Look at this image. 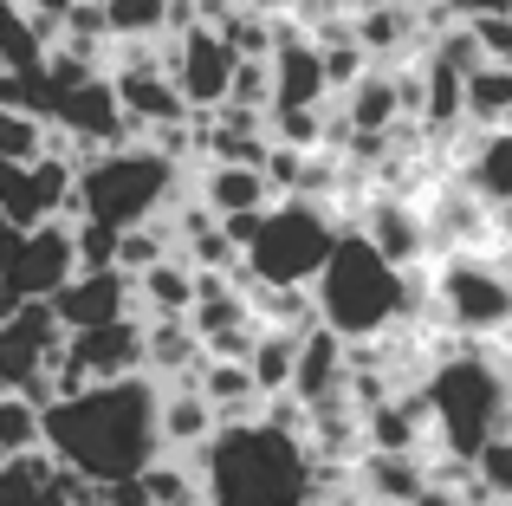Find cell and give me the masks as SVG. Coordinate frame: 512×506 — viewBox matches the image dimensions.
I'll return each mask as SVG.
<instances>
[{
    "instance_id": "obj_1",
    "label": "cell",
    "mask_w": 512,
    "mask_h": 506,
    "mask_svg": "<svg viewBox=\"0 0 512 506\" xmlns=\"http://www.w3.org/2000/svg\"><path fill=\"white\" fill-rule=\"evenodd\" d=\"M39 448L52 468L78 474L91 487L137 481L163 448H156V383L124 377V383H91L39 416Z\"/></svg>"
},
{
    "instance_id": "obj_2",
    "label": "cell",
    "mask_w": 512,
    "mask_h": 506,
    "mask_svg": "<svg viewBox=\"0 0 512 506\" xmlns=\"http://www.w3.org/2000/svg\"><path fill=\"white\" fill-rule=\"evenodd\" d=\"M312 312H318V331H331L338 344H376L383 331L396 325H422L428 312V279L422 266L415 273H396L363 234H338L325 273L312 279Z\"/></svg>"
},
{
    "instance_id": "obj_3",
    "label": "cell",
    "mask_w": 512,
    "mask_h": 506,
    "mask_svg": "<svg viewBox=\"0 0 512 506\" xmlns=\"http://www.w3.org/2000/svg\"><path fill=\"white\" fill-rule=\"evenodd\" d=\"M435 448L454 461H474L493 435H512V364L493 344H454L422 377Z\"/></svg>"
},
{
    "instance_id": "obj_4",
    "label": "cell",
    "mask_w": 512,
    "mask_h": 506,
    "mask_svg": "<svg viewBox=\"0 0 512 506\" xmlns=\"http://www.w3.org/2000/svg\"><path fill=\"white\" fill-rule=\"evenodd\" d=\"M201 506H305L312 494V455L286 435L260 429H214V442L195 455Z\"/></svg>"
},
{
    "instance_id": "obj_5",
    "label": "cell",
    "mask_w": 512,
    "mask_h": 506,
    "mask_svg": "<svg viewBox=\"0 0 512 506\" xmlns=\"http://www.w3.org/2000/svg\"><path fill=\"white\" fill-rule=\"evenodd\" d=\"M175 202H188V169L163 163L150 143H117L72 169V221H98L111 234L163 221Z\"/></svg>"
},
{
    "instance_id": "obj_6",
    "label": "cell",
    "mask_w": 512,
    "mask_h": 506,
    "mask_svg": "<svg viewBox=\"0 0 512 506\" xmlns=\"http://www.w3.org/2000/svg\"><path fill=\"white\" fill-rule=\"evenodd\" d=\"M338 234H344V221L331 215L325 202L286 195V202H273L260 215V228H253L247 253H240V266L227 279H234L240 292L247 286H299V292H312V279L325 273Z\"/></svg>"
},
{
    "instance_id": "obj_7",
    "label": "cell",
    "mask_w": 512,
    "mask_h": 506,
    "mask_svg": "<svg viewBox=\"0 0 512 506\" xmlns=\"http://www.w3.org/2000/svg\"><path fill=\"white\" fill-rule=\"evenodd\" d=\"M428 312L461 344H493L512 331V273L487 253H441L428 279Z\"/></svg>"
},
{
    "instance_id": "obj_8",
    "label": "cell",
    "mask_w": 512,
    "mask_h": 506,
    "mask_svg": "<svg viewBox=\"0 0 512 506\" xmlns=\"http://www.w3.org/2000/svg\"><path fill=\"white\" fill-rule=\"evenodd\" d=\"M72 273H78L72 228H65V221H46V228L20 234V247H13L7 266H0V286H7L13 299H52Z\"/></svg>"
},
{
    "instance_id": "obj_9",
    "label": "cell",
    "mask_w": 512,
    "mask_h": 506,
    "mask_svg": "<svg viewBox=\"0 0 512 506\" xmlns=\"http://www.w3.org/2000/svg\"><path fill=\"white\" fill-rule=\"evenodd\" d=\"M350 234H363L376 253H383L396 273H415L428 260V228H422V208L402 202V195H363V208L350 215Z\"/></svg>"
},
{
    "instance_id": "obj_10",
    "label": "cell",
    "mask_w": 512,
    "mask_h": 506,
    "mask_svg": "<svg viewBox=\"0 0 512 506\" xmlns=\"http://www.w3.org/2000/svg\"><path fill=\"white\" fill-rule=\"evenodd\" d=\"M46 305H52V318H59L65 338H72V331L117 325V318H137V305H130V279L117 273V266H104V273H72Z\"/></svg>"
},
{
    "instance_id": "obj_11",
    "label": "cell",
    "mask_w": 512,
    "mask_h": 506,
    "mask_svg": "<svg viewBox=\"0 0 512 506\" xmlns=\"http://www.w3.org/2000/svg\"><path fill=\"white\" fill-rule=\"evenodd\" d=\"M363 448H370V455H428V448H435L428 396L402 390V396H389V403L363 409Z\"/></svg>"
},
{
    "instance_id": "obj_12",
    "label": "cell",
    "mask_w": 512,
    "mask_h": 506,
    "mask_svg": "<svg viewBox=\"0 0 512 506\" xmlns=\"http://www.w3.org/2000/svg\"><path fill=\"white\" fill-rule=\"evenodd\" d=\"M461 182L487 215H512V130H474L461 150Z\"/></svg>"
},
{
    "instance_id": "obj_13",
    "label": "cell",
    "mask_w": 512,
    "mask_h": 506,
    "mask_svg": "<svg viewBox=\"0 0 512 506\" xmlns=\"http://www.w3.org/2000/svg\"><path fill=\"white\" fill-rule=\"evenodd\" d=\"M331 117L344 124V137H389V130L402 124V72L396 65H370L338 98Z\"/></svg>"
},
{
    "instance_id": "obj_14",
    "label": "cell",
    "mask_w": 512,
    "mask_h": 506,
    "mask_svg": "<svg viewBox=\"0 0 512 506\" xmlns=\"http://www.w3.org/2000/svg\"><path fill=\"white\" fill-rule=\"evenodd\" d=\"M266 72H273V111H325V59H318V46L305 33L279 39L273 59H266Z\"/></svg>"
},
{
    "instance_id": "obj_15",
    "label": "cell",
    "mask_w": 512,
    "mask_h": 506,
    "mask_svg": "<svg viewBox=\"0 0 512 506\" xmlns=\"http://www.w3.org/2000/svg\"><path fill=\"white\" fill-rule=\"evenodd\" d=\"M188 202H201L214 221H227V215H266V208H273V189H266L260 169L195 163L188 169Z\"/></svg>"
},
{
    "instance_id": "obj_16",
    "label": "cell",
    "mask_w": 512,
    "mask_h": 506,
    "mask_svg": "<svg viewBox=\"0 0 512 506\" xmlns=\"http://www.w3.org/2000/svg\"><path fill=\"white\" fill-rule=\"evenodd\" d=\"M208 442H214V409L195 396V383L156 390V448L175 461H195Z\"/></svg>"
},
{
    "instance_id": "obj_17",
    "label": "cell",
    "mask_w": 512,
    "mask_h": 506,
    "mask_svg": "<svg viewBox=\"0 0 512 506\" xmlns=\"http://www.w3.org/2000/svg\"><path fill=\"white\" fill-rule=\"evenodd\" d=\"M350 494L370 500V506H409L415 494H422V455H370L363 448L357 461H350Z\"/></svg>"
},
{
    "instance_id": "obj_18",
    "label": "cell",
    "mask_w": 512,
    "mask_h": 506,
    "mask_svg": "<svg viewBox=\"0 0 512 506\" xmlns=\"http://www.w3.org/2000/svg\"><path fill=\"white\" fill-rule=\"evenodd\" d=\"M344 396V344L331 331H305L299 338V364H292V403L299 409H325Z\"/></svg>"
},
{
    "instance_id": "obj_19",
    "label": "cell",
    "mask_w": 512,
    "mask_h": 506,
    "mask_svg": "<svg viewBox=\"0 0 512 506\" xmlns=\"http://www.w3.org/2000/svg\"><path fill=\"white\" fill-rule=\"evenodd\" d=\"M130 305H137V318H188V305H195V273H188L182 260L150 266V273L130 279Z\"/></svg>"
},
{
    "instance_id": "obj_20",
    "label": "cell",
    "mask_w": 512,
    "mask_h": 506,
    "mask_svg": "<svg viewBox=\"0 0 512 506\" xmlns=\"http://www.w3.org/2000/svg\"><path fill=\"white\" fill-rule=\"evenodd\" d=\"M292 364H299V331H260L247 351V377L260 390V403L292 396Z\"/></svg>"
},
{
    "instance_id": "obj_21",
    "label": "cell",
    "mask_w": 512,
    "mask_h": 506,
    "mask_svg": "<svg viewBox=\"0 0 512 506\" xmlns=\"http://www.w3.org/2000/svg\"><path fill=\"white\" fill-rule=\"evenodd\" d=\"M175 260V234H169V221H143V228H124L117 234V273L124 279H137V273H150V266H163Z\"/></svg>"
},
{
    "instance_id": "obj_22",
    "label": "cell",
    "mask_w": 512,
    "mask_h": 506,
    "mask_svg": "<svg viewBox=\"0 0 512 506\" xmlns=\"http://www.w3.org/2000/svg\"><path fill=\"white\" fill-rule=\"evenodd\" d=\"M163 13L169 0H104V33L117 39H163Z\"/></svg>"
},
{
    "instance_id": "obj_23",
    "label": "cell",
    "mask_w": 512,
    "mask_h": 506,
    "mask_svg": "<svg viewBox=\"0 0 512 506\" xmlns=\"http://www.w3.org/2000/svg\"><path fill=\"white\" fill-rule=\"evenodd\" d=\"M46 156V124L26 111H0V163H39Z\"/></svg>"
},
{
    "instance_id": "obj_24",
    "label": "cell",
    "mask_w": 512,
    "mask_h": 506,
    "mask_svg": "<svg viewBox=\"0 0 512 506\" xmlns=\"http://www.w3.org/2000/svg\"><path fill=\"white\" fill-rule=\"evenodd\" d=\"M33 448H39V409L20 396H0V461L33 455Z\"/></svg>"
},
{
    "instance_id": "obj_25",
    "label": "cell",
    "mask_w": 512,
    "mask_h": 506,
    "mask_svg": "<svg viewBox=\"0 0 512 506\" xmlns=\"http://www.w3.org/2000/svg\"><path fill=\"white\" fill-rule=\"evenodd\" d=\"M227 104H234V111H253V117L273 111V72H266V59H240L234 65V78H227Z\"/></svg>"
},
{
    "instance_id": "obj_26",
    "label": "cell",
    "mask_w": 512,
    "mask_h": 506,
    "mask_svg": "<svg viewBox=\"0 0 512 506\" xmlns=\"http://www.w3.org/2000/svg\"><path fill=\"white\" fill-rule=\"evenodd\" d=\"M474 481H480V494H487V500L512 506V435H493V442L474 455Z\"/></svg>"
},
{
    "instance_id": "obj_27",
    "label": "cell",
    "mask_w": 512,
    "mask_h": 506,
    "mask_svg": "<svg viewBox=\"0 0 512 506\" xmlns=\"http://www.w3.org/2000/svg\"><path fill=\"white\" fill-rule=\"evenodd\" d=\"M72 228V260H78V273H104V266L117 260V234L111 228H98V221H65Z\"/></svg>"
},
{
    "instance_id": "obj_28",
    "label": "cell",
    "mask_w": 512,
    "mask_h": 506,
    "mask_svg": "<svg viewBox=\"0 0 512 506\" xmlns=\"http://www.w3.org/2000/svg\"><path fill=\"white\" fill-rule=\"evenodd\" d=\"M467 33H474L480 59L500 65V72H512V13H493V20H467Z\"/></svg>"
},
{
    "instance_id": "obj_29",
    "label": "cell",
    "mask_w": 512,
    "mask_h": 506,
    "mask_svg": "<svg viewBox=\"0 0 512 506\" xmlns=\"http://www.w3.org/2000/svg\"><path fill=\"white\" fill-rule=\"evenodd\" d=\"M409 506H467V500L454 494V487H422V494H415Z\"/></svg>"
},
{
    "instance_id": "obj_30",
    "label": "cell",
    "mask_w": 512,
    "mask_h": 506,
    "mask_svg": "<svg viewBox=\"0 0 512 506\" xmlns=\"http://www.w3.org/2000/svg\"><path fill=\"white\" fill-rule=\"evenodd\" d=\"M20 305H26V299H13V292H7V286H0V325H7V318H13V312H20Z\"/></svg>"
},
{
    "instance_id": "obj_31",
    "label": "cell",
    "mask_w": 512,
    "mask_h": 506,
    "mask_svg": "<svg viewBox=\"0 0 512 506\" xmlns=\"http://www.w3.org/2000/svg\"><path fill=\"white\" fill-rule=\"evenodd\" d=\"M487 506H500V500H487Z\"/></svg>"
}]
</instances>
